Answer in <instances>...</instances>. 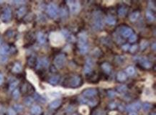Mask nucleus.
Here are the masks:
<instances>
[{
	"instance_id": "obj_1",
	"label": "nucleus",
	"mask_w": 156,
	"mask_h": 115,
	"mask_svg": "<svg viewBox=\"0 0 156 115\" xmlns=\"http://www.w3.org/2000/svg\"><path fill=\"white\" fill-rule=\"evenodd\" d=\"M104 20L102 17V13L100 12H96L94 14V19H93V27L96 30H102L104 27Z\"/></svg>"
},
{
	"instance_id": "obj_2",
	"label": "nucleus",
	"mask_w": 156,
	"mask_h": 115,
	"mask_svg": "<svg viewBox=\"0 0 156 115\" xmlns=\"http://www.w3.org/2000/svg\"><path fill=\"white\" fill-rule=\"evenodd\" d=\"M67 4L70 7V12L72 14H76L81 9V4L78 1H68Z\"/></svg>"
},
{
	"instance_id": "obj_3",
	"label": "nucleus",
	"mask_w": 156,
	"mask_h": 115,
	"mask_svg": "<svg viewBox=\"0 0 156 115\" xmlns=\"http://www.w3.org/2000/svg\"><path fill=\"white\" fill-rule=\"evenodd\" d=\"M47 12H48L49 16L51 17L52 18H56L58 15V13H59L58 8L57 7V5L53 4V3H50L48 5Z\"/></svg>"
},
{
	"instance_id": "obj_4",
	"label": "nucleus",
	"mask_w": 156,
	"mask_h": 115,
	"mask_svg": "<svg viewBox=\"0 0 156 115\" xmlns=\"http://www.w3.org/2000/svg\"><path fill=\"white\" fill-rule=\"evenodd\" d=\"M66 57L64 54H59L58 55L54 60L55 66L58 68H63L66 63Z\"/></svg>"
},
{
	"instance_id": "obj_5",
	"label": "nucleus",
	"mask_w": 156,
	"mask_h": 115,
	"mask_svg": "<svg viewBox=\"0 0 156 115\" xmlns=\"http://www.w3.org/2000/svg\"><path fill=\"white\" fill-rule=\"evenodd\" d=\"M141 108V104L140 102H135L126 107V111L128 112H133L134 111H138Z\"/></svg>"
},
{
	"instance_id": "obj_6",
	"label": "nucleus",
	"mask_w": 156,
	"mask_h": 115,
	"mask_svg": "<svg viewBox=\"0 0 156 115\" xmlns=\"http://www.w3.org/2000/svg\"><path fill=\"white\" fill-rule=\"evenodd\" d=\"M93 65H94V61H92L91 58H88L86 60V65L84 66V69H83V72L85 74H89L91 72V70H92V67H93Z\"/></svg>"
},
{
	"instance_id": "obj_7",
	"label": "nucleus",
	"mask_w": 156,
	"mask_h": 115,
	"mask_svg": "<svg viewBox=\"0 0 156 115\" xmlns=\"http://www.w3.org/2000/svg\"><path fill=\"white\" fill-rule=\"evenodd\" d=\"M11 17H12V11L10 8L7 7V9H5L4 13L1 15V20L4 22H8L9 20H10Z\"/></svg>"
},
{
	"instance_id": "obj_8",
	"label": "nucleus",
	"mask_w": 156,
	"mask_h": 115,
	"mask_svg": "<svg viewBox=\"0 0 156 115\" xmlns=\"http://www.w3.org/2000/svg\"><path fill=\"white\" fill-rule=\"evenodd\" d=\"M97 94V91L95 88H88L83 92V96L86 97H93Z\"/></svg>"
},
{
	"instance_id": "obj_9",
	"label": "nucleus",
	"mask_w": 156,
	"mask_h": 115,
	"mask_svg": "<svg viewBox=\"0 0 156 115\" xmlns=\"http://www.w3.org/2000/svg\"><path fill=\"white\" fill-rule=\"evenodd\" d=\"M87 44V34L85 32H82L78 35V45Z\"/></svg>"
},
{
	"instance_id": "obj_10",
	"label": "nucleus",
	"mask_w": 156,
	"mask_h": 115,
	"mask_svg": "<svg viewBox=\"0 0 156 115\" xmlns=\"http://www.w3.org/2000/svg\"><path fill=\"white\" fill-rule=\"evenodd\" d=\"M121 34L124 38H129V36L132 34V30L129 27H122L121 30Z\"/></svg>"
},
{
	"instance_id": "obj_11",
	"label": "nucleus",
	"mask_w": 156,
	"mask_h": 115,
	"mask_svg": "<svg viewBox=\"0 0 156 115\" xmlns=\"http://www.w3.org/2000/svg\"><path fill=\"white\" fill-rule=\"evenodd\" d=\"M80 83H81V78H80V77L78 76H74L71 78V86H74V87L78 86L80 84Z\"/></svg>"
},
{
	"instance_id": "obj_12",
	"label": "nucleus",
	"mask_w": 156,
	"mask_h": 115,
	"mask_svg": "<svg viewBox=\"0 0 156 115\" xmlns=\"http://www.w3.org/2000/svg\"><path fill=\"white\" fill-rule=\"evenodd\" d=\"M61 34L63 36L64 38H66V39H68L69 40H75L74 37L73 36V35H71L68 30H63L61 31Z\"/></svg>"
},
{
	"instance_id": "obj_13",
	"label": "nucleus",
	"mask_w": 156,
	"mask_h": 115,
	"mask_svg": "<svg viewBox=\"0 0 156 115\" xmlns=\"http://www.w3.org/2000/svg\"><path fill=\"white\" fill-rule=\"evenodd\" d=\"M31 113L34 115H40L42 113V108L38 105H35L31 109Z\"/></svg>"
},
{
	"instance_id": "obj_14",
	"label": "nucleus",
	"mask_w": 156,
	"mask_h": 115,
	"mask_svg": "<svg viewBox=\"0 0 156 115\" xmlns=\"http://www.w3.org/2000/svg\"><path fill=\"white\" fill-rule=\"evenodd\" d=\"M48 65H49V62H48V59L44 58H42L41 60L38 61V66L37 67L38 68H40V67H48Z\"/></svg>"
},
{
	"instance_id": "obj_15",
	"label": "nucleus",
	"mask_w": 156,
	"mask_h": 115,
	"mask_svg": "<svg viewBox=\"0 0 156 115\" xmlns=\"http://www.w3.org/2000/svg\"><path fill=\"white\" fill-rule=\"evenodd\" d=\"M140 62H141L142 65H143L145 68H149L152 66L151 63H150L147 58H140Z\"/></svg>"
},
{
	"instance_id": "obj_16",
	"label": "nucleus",
	"mask_w": 156,
	"mask_h": 115,
	"mask_svg": "<svg viewBox=\"0 0 156 115\" xmlns=\"http://www.w3.org/2000/svg\"><path fill=\"white\" fill-rule=\"evenodd\" d=\"M105 22H106L107 24L110 25H115L116 24V19L114 17L109 15V16H107V17H106Z\"/></svg>"
},
{
	"instance_id": "obj_17",
	"label": "nucleus",
	"mask_w": 156,
	"mask_h": 115,
	"mask_svg": "<svg viewBox=\"0 0 156 115\" xmlns=\"http://www.w3.org/2000/svg\"><path fill=\"white\" fill-rule=\"evenodd\" d=\"M9 52V47L7 45H2L0 47V55L6 56V55Z\"/></svg>"
},
{
	"instance_id": "obj_18",
	"label": "nucleus",
	"mask_w": 156,
	"mask_h": 115,
	"mask_svg": "<svg viewBox=\"0 0 156 115\" xmlns=\"http://www.w3.org/2000/svg\"><path fill=\"white\" fill-rule=\"evenodd\" d=\"M102 68L104 70V71L107 74H109L112 71V67L108 63H104L102 65Z\"/></svg>"
},
{
	"instance_id": "obj_19",
	"label": "nucleus",
	"mask_w": 156,
	"mask_h": 115,
	"mask_svg": "<svg viewBox=\"0 0 156 115\" xmlns=\"http://www.w3.org/2000/svg\"><path fill=\"white\" fill-rule=\"evenodd\" d=\"M61 104V99H56L54 100L53 102H52L50 104V107L51 109H56L58 107H60Z\"/></svg>"
},
{
	"instance_id": "obj_20",
	"label": "nucleus",
	"mask_w": 156,
	"mask_h": 115,
	"mask_svg": "<svg viewBox=\"0 0 156 115\" xmlns=\"http://www.w3.org/2000/svg\"><path fill=\"white\" fill-rule=\"evenodd\" d=\"M78 47H79V50H80V53L81 54H86L87 52H88V47L87 44H83V45H78Z\"/></svg>"
},
{
	"instance_id": "obj_21",
	"label": "nucleus",
	"mask_w": 156,
	"mask_h": 115,
	"mask_svg": "<svg viewBox=\"0 0 156 115\" xmlns=\"http://www.w3.org/2000/svg\"><path fill=\"white\" fill-rule=\"evenodd\" d=\"M38 40L40 44H44L46 41V37L42 33H39L38 34Z\"/></svg>"
},
{
	"instance_id": "obj_22",
	"label": "nucleus",
	"mask_w": 156,
	"mask_h": 115,
	"mask_svg": "<svg viewBox=\"0 0 156 115\" xmlns=\"http://www.w3.org/2000/svg\"><path fill=\"white\" fill-rule=\"evenodd\" d=\"M126 78H127V76L124 72L120 71L117 74V80L118 81H124L126 80Z\"/></svg>"
},
{
	"instance_id": "obj_23",
	"label": "nucleus",
	"mask_w": 156,
	"mask_h": 115,
	"mask_svg": "<svg viewBox=\"0 0 156 115\" xmlns=\"http://www.w3.org/2000/svg\"><path fill=\"white\" fill-rule=\"evenodd\" d=\"M59 79H60L59 76H53V77H51V78H50L49 83H50V84H52V85H56V84L58 83Z\"/></svg>"
},
{
	"instance_id": "obj_24",
	"label": "nucleus",
	"mask_w": 156,
	"mask_h": 115,
	"mask_svg": "<svg viewBox=\"0 0 156 115\" xmlns=\"http://www.w3.org/2000/svg\"><path fill=\"white\" fill-rule=\"evenodd\" d=\"M146 17H147V19L150 22H153V21L155 20V16L154 14H153V12L150 10H147L146 12Z\"/></svg>"
},
{
	"instance_id": "obj_25",
	"label": "nucleus",
	"mask_w": 156,
	"mask_h": 115,
	"mask_svg": "<svg viewBox=\"0 0 156 115\" xmlns=\"http://www.w3.org/2000/svg\"><path fill=\"white\" fill-rule=\"evenodd\" d=\"M139 15H140V13L138 12H135L131 14V15L129 17V20L132 22H135L137 20V18L139 17Z\"/></svg>"
},
{
	"instance_id": "obj_26",
	"label": "nucleus",
	"mask_w": 156,
	"mask_h": 115,
	"mask_svg": "<svg viewBox=\"0 0 156 115\" xmlns=\"http://www.w3.org/2000/svg\"><path fill=\"white\" fill-rule=\"evenodd\" d=\"M21 71H22V66L18 63H15L13 68H12V71L14 73H20Z\"/></svg>"
},
{
	"instance_id": "obj_27",
	"label": "nucleus",
	"mask_w": 156,
	"mask_h": 115,
	"mask_svg": "<svg viewBox=\"0 0 156 115\" xmlns=\"http://www.w3.org/2000/svg\"><path fill=\"white\" fill-rule=\"evenodd\" d=\"M127 13V9L125 7H120L118 10V14L120 17H124Z\"/></svg>"
},
{
	"instance_id": "obj_28",
	"label": "nucleus",
	"mask_w": 156,
	"mask_h": 115,
	"mask_svg": "<svg viewBox=\"0 0 156 115\" xmlns=\"http://www.w3.org/2000/svg\"><path fill=\"white\" fill-rule=\"evenodd\" d=\"M126 72H127V74L129 75V76H132V75L135 74V70L134 67L129 66V67H128V68L126 69Z\"/></svg>"
},
{
	"instance_id": "obj_29",
	"label": "nucleus",
	"mask_w": 156,
	"mask_h": 115,
	"mask_svg": "<svg viewBox=\"0 0 156 115\" xmlns=\"http://www.w3.org/2000/svg\"><path fill=\"white\" fill-rule=\"evenodd\" d=\"M26 12V9H25V7H21L19 9V10L17 11V14H18V16L19 17H22V16H23L25 14Z\"/></svg>"
},
{
	"instance_id": "obj_30",
	"label": "nucleus",
	"mask_w": 156,
	"mask_h": 115,
	"mask_svg": "<svg viewBox=\"0 0 156 115\" xmlns=\"http://www.w3.org/2000/svg\"><path fill=\"white\" fill-rule=\"evenodd\" d=\"M127 86L125 85H121V86H119L117 87V91L119 92V93H124L127 91Z\"/></svg>"
},
{
	"instance_id": "obj_31",
	"label": "nucleus",
	"mask_w": 156,
	"mask_h": 115,
	"mask_svg": "<svg viewBox=\"0 0 156 115\" xmlns=\"http://www.w3.org/2000/svg\"><path fill=\"white\" fill-rule=\"evenodd\" d=\"M14 111L16 112H20L22 111V109H23V107L20 105V104H15L14 106Z\"/></svg>"
},
{
	"instance_id": "obj_32",
	"label": "nucleus",
	"mask_w": 156,
	"mask_h": 115,
	"mask_svg": "<svg viewBox=\"0 0 156 115\" xmlns=\"http://www.w3.org/2000/svg\"><path fill=\"white\" fill-rule=\"evenodd\" d=\"M33 99L31 98V97H27V98L25 99V104L27 105V106L31 105V104H33Z\"/></svg>"
},
{
	"instance_id": "obj_33",
	"label": "nucleus",
	"mask_w": 156,
	"mask_h": 115,
	"mask_svg": "<svg viewBox=\"0 0 156 115\" xmlns=\"http://www.w3.org/2000/svg\"><path fill=\"white\" fill-rule=\"evenodd\" d=\"M148 41L143 40L141 42V43H140V49H141L142 50H145L146 47H148Z\"/></svg>"
},
{
	"instance_id": "obj_34",
	"label": "nucleus",
	"mask_w": 156,
	"mask_h": 115,
	"mask_svg": "<svg viewBox=\"0 0 156 115\" xmlns=\"http://www.w3.org/2000/svg\"><path fill=\"white\" fill-rule=\"evenodd\" d=\"M35 99L37 100V101H39L40 102H45V100L40 95H39L38 94H35Z\"/></svg>"
},
{
	"instance_id": "obj_35",
	"label": "nucleus",
	"mask_w": 156,
	"mask_h": 115,
	"mask_svg": "<svg viewBox=\"0 0 156 115\" xmlns=\"http://www.w3.org/2000/svg\"><path fill=\"white\" fill-rule=\"evenodd\" d=\"M12 96H13L14 99H17L20 97V91H19V90L18 89H15L13 91Z\"/></svg>"
},
{
	"instance_id": "obj_36",
	"label": "nucleus",
	"mask_w": 156,
	"mask_h": 115,
	"mask_svg": "<svg viewBox=\"0 0 156 115\" xmlns=\"http://www.w3.org/2000/svg\"><path fill=\"white\" fill-rule=\"evenodd\" d=\"M137 35L135 34H132L129 37V40L130 42H135V41L137 40Z\"/></svg>"
},
{
	"instance_id": "obj_37",
	"label": "nucleus",
	"mask_w": 156,
	"mask_h": 115,
	"mask_svg": "<svg viewBox=\"0 0 156 115\" xmlns=\"http://www.w3.org/2000/svg\"><path fill=\"white\" fill-rule=\"evenodd\" d=\"M143 109H144V111H148L150 110V109H151V105L150 104H148V103H145V104H143Z\"/></svg>"
},
{
	"instance_id": "obj_38",
	"label": "nucleus",
	"mask_w": 156,
	"mask_h": 115,
	"mask_svg": "<svg viewBox=\"0 0 156 115\" xmlns=\"http://www.w3.org/2000/svg\"><path fill=\"white\" fill-rule=\"evenodd\" d=\"M17 83H18V82H17V81H14V82H13V83H12L10 84V86H9V90H10V91H12V90H14V88H16V86H17Z\"/></svg>"
},
{
	"instance_id": "obj_39",
	"label": "nucleus",
	"mask_w": 156,
	"mask_h": 115,
	"mask_svg": "<svg viewBox=\"0 0 156 115\" xmlns=\"http://www.w3.org/2000/svg\"><path fill=\"white\" fill-rule=\"evenodd\" d=\"M7 114L8 115H16V112L14 111V109L9 108L7 111Z\"/></svg>"
},
{
	"instance_id": "obj_40",
	"label": "nucleus",
	"mask_w": 156,
	"mask_h": 115,
	"mask_svg": "<svg viewBox=\"0 0 156 115\" xmlns=\"http://www.w3.org/2000/svg\"><path fill=\"white\" fill-rule=\"evenodd\" d=\"M137 49V46L136 45H132V47H129V50H130V52H131V53H134V52H135Z\"/></svg>"
},
{
	"instance_id": "obj_41",
	"label": "nucleus",
	"mask_w": 156,
	"mask_h": 115,
	"mask_svg": "<svg viewBox=\"0 0 156 115\" xmlns=\"http://www.w3.org/2000/svg\"><path fill=\"white\" fill-rule=\"evenodd\" d=\"M108 96L110 98H113L116 96V93L115 91H109L108 92Z\"/></svg>"
},
{
	"instance_id": "obj_42",
	"label": "nucleus",
	"mask_w": 156,
	"mask_h": 115,
	"mask_svg": "<svg viewBox=\"0 0 156 115\" xmlns=\"http://www.w3.org/2000/svg\"><path fill=\"white\" fill-rule=\"evenodd\" d=\"M105 115V113H104L103 111H101V110H98V111L95 112L94 113V115Z\"/></svg>"
},
{
	"instance_id": "obj_43",
	"label": "nucleus",
	"mask_w": 156,
	"mask_h": 115,
	"mask_svg": "<svg viewBox=\"0 0 156 115\" xmlns=\"http://www.w3.org/2000/svg\"><path fill=\"white\" fill-rule=\"evenodd\" d=\"M61 15L62 16V17H65V16H66V15H67V11H66V9H62V11H61Z\"/></svg>"
},
{
	"instance_id": "obj_44",
	"label": "nucleus",
	"mask_w": 156,
	"mask_h": 115,
	"mask_svg": "<svg viewBox=\"0 0 156 115\" xmlns=\"http://www.w3.org/2000/svg\"><path fill=\"white\" fill-rule=\"evenodd\" d=\"M129 44H125V45H124L123 46H122V49L124 50H129Z\"/></svg>"
},
{
	"instance_id": "obj_45",
	"label": "nucleus",
	"mask_w": 156,
	"mask_h": 115,
	"mask_svg": "<svg viewBox=\"0 0 156 115\" xmlns=\"http://www.w3.org/2000/svg\"><path fill=\"white\" fill-rule=\"evenodd\" d=\"M3 81H4V76L1 74H0V85L3 83Z\"/></svg>"
},
{
	"instance_id": "obj_46",
	"label": "nucleus",
	"mask_w": 156,
	"mask_h": 115,
	"mask_svg": "<svg viewBox=\"0 0 156 115\" xmlns=\"http://www.w3.org/2000/svg\"><path fill=\"white\" fill-rule=\"evenodd\" d=\"M152 49H153V50H156V43L154 42L153 45H152Z\"/></svg>"
},
{
	"instance_id": "obj_47",
	"label": "nucleus",
	"mask_w": 156,
	"mask_h": 115,
	"mask_svg": "<svg viewBox=\"0 0 156 115\" xmlns=\"http://www.w3.org/2000/svg\"><path fill=\"white\" fill-rule=\"evenodd\" d=\"M129 115H137V114L135 113V112H131Z\"/></svg>"
},
{
	"instance_id": "obj_48",
	"label": "nucleus",
	"mask_w": 156,
	"mask_h": 115,
	"mask_svg": "<svg viewBox=\"0 0 156 115\" xmlns=\"http://www.w3.org/2000/svg\"><path fill=\"white\" fill-rule=\"evenodd\" d=\"M0 44H1V40H0Z\"/></svg>"
}]
</instances>
